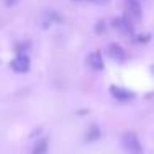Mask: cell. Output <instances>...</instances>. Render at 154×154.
<instances>
[{"label": "cell", "instance_id": "cell-1", "mask_svg": "<svg viewBox=\"0 0 154 154\" xmlns=\"http://www.w3.org/2000/svg\"><path fill=\"white\" fill-rule=\"evenodd\" d=\"M122 144L128 154H143V144L134 133H125L122 136Z\"/></svg>", "mask_w": 154, "mask_h": 154}, {"label": "cell", "instance_id": "cell-2", "mask_svg": "<svg viewBox=\"0 0 154 154\" xmlns=\"http://www.w3.org/2000/svg\"><path fill=\"white\" fill-rule=\"evenodd\" d=\"M10 67H12V71L18 72V74H26L31 67V61L26 54H18L15 59L10 62Z\"/></svg>", "mask_w": 154, "mask_h": 154}, {"label": "cell", "instance_id": "cell-3", "mask_svg": "<svg viewBox=\"0 0 154 154\" xmlns=\"http://www.w3.org/2000/svg\"><path fill=\"white\" fill-rule=\"evenodd\" d=\"M112 25H113V28L118 30L122 35H133V31H134V25L131 23V20L128 17L115 18V20L112 21Z\"/></svg>", "mask_w": 154, "mask_h": 154}, {"label": "cell", "instance_id": "cell-4", "mask_svg": "<svg viewBox=\"0 0 154 154\" xmlns=\"http://www.w3.org/2000/svg\"><path fill=\"white\" fill-rule=\"evenodd\" d=\"M110 94H112V97L118 102H130L134 98V94L131 92V90L125 89V87H118V85L110 87Z\"/></svg>", "mask_w": 154, "mask_h": 154}, {"label": "cell", "instance_id": "cell-5", "mask_svg": "<svg viewBox=\"0 0 154 154\" xmlns=\"http://www.w3.org/2000/svg\"><path fill=\"white\" fill-rule=\"evenodd\" d=\"M125 10L133 20H141L143 18V8L139 0H125Z\"/></svg>", "mask_w": 154, "mask_h": 154}, {"label": "cell", "instance_id": "cell-6", "mask_svg": "<svg viewBox=\"0 0 154 154\" xmlns=\"http://www.w3.org/2000/svg\"><path fill=\"white\" fill-rule=\"evenodd\" d=\"M87 64L94 69V71H103L105 69V61H103V54L100 51H94L87 56Z\"/></svg>", "mask_w": 154, "mask_h": 154}, {"label": "cell", "instance_id": "cell-7", "mask_svg": "<svg viewBox=\"0 0 154 154\" xmlns=\"http://www.w3.org/2000/svg\"><path fill=\"white\" fill-rule=\"evenodd\" d=\"M108 54H110V57L115 59L116 62H123L126 59V51H125L118 43H110L108 45Z\"/></svg>", "mask_w": 154, "mask_h": 154}, {"label": "cell", "instance_id": "cell-8", "mask_svg": "<svg viewBox=\"0 0 154 154\" xmlns=\"http://www.w3.org/2000/svg\"><path fill=\"white\" fill-rule=\"evenodd\" d=\"M100 138H102L100 126H98V125H92V126L87 130V133H85V141L87 143H95V141H98Z\"/></svg>", "mask_w": 154, "mask_h": 154}, {"label": "cell", "instance_id": "cell-9", "mask_svg": "<svg viewBox=\"0 0 154 154\" xmlns=\"http://www.w3.org/2000/svg\"><path fill=\"white\" fill-rule=\"evenodd\" d=\"M48 149H49V139L43 138V139H38V141L35 143L31 154H46Z\"/></svg>", "mask_w": 154, "mask_h": 154}, {"label": "cell", "instance_id": "cell-10", "mask_svg": "<svg viewBox=\"0 0 154 154\" xmlns=\"http://www.w3.org/2000/svg\"><path fill=\"white\" fill-rule=\"evenodd\" d=\"M149 39H151V35H139L136 41H138V43H148Z\"/></svg>", "mask_w": 154, "mask_h": 154}, {"label": "cell", "instance_id": "cell-11", "mask_svg": "<svg viewBox=\"0 0 154 154\" xmlns=\"http://www.w3.org/2000/svg\"><path fill=\"white\" fill-rule=\"evenodd\" d=\"M105 30H107L105 23H103V21H98V23H97V26H95V31H97V33H102V31H105Z\"/></svg>", "mask_w": 154, "mask_h": 154}, {"label": "cell", "instance_id": "cell-12", "mask_svg": "<svg viewBox=\"0 0 154 154\" xmlns=\"http://www.w3.org/2000/svg\"><path fill=\"white\" fill-rule=\"evenodd\" d=\"M18 2H20V0H3V3H5L7 7H15Z\"/></svg>", "mask_w": 154, "mask_h": 154}, {"label": "cell", "instance_id": "cell-13", "mask_svg": "<svg viewBox=\"0 0 154 154\" xmlns=\"http://www.w3.org/2000/svg\"><path fill=\"white\" fill-rule=\"evenodd\" d=\"M92 2H97V3H107L108 0H92Z\"/></svg>", "mask_w": 154, "mask_h": 154}, {"label": "cell", "instance_id": "cell-14", "mask_svg": "<svg viewBox=\"0 0 154 154\" xmlns=\"http://www.w3.org/2000/svg\"><path fill=\"white\" fill-rule=\"evenodd\" d=\"M151 71H152V72H154V66H152V67H151Z\"/></svg>", "mask_w": 154, "mask_h": 154}, {"label": "cell", "instance_id": "cell-15", "mask_svg": "<svg viewBox=\"0 0 154 154\" xmlns=\"http://www.w3.org/2000/svg\"><path fill=\"white\" fill-rule=\"evenodd\" d=\"M90 2H92V0H90Z\"/></svg>", "mask_w": 154, "mask_h": 154}]
</instances>
